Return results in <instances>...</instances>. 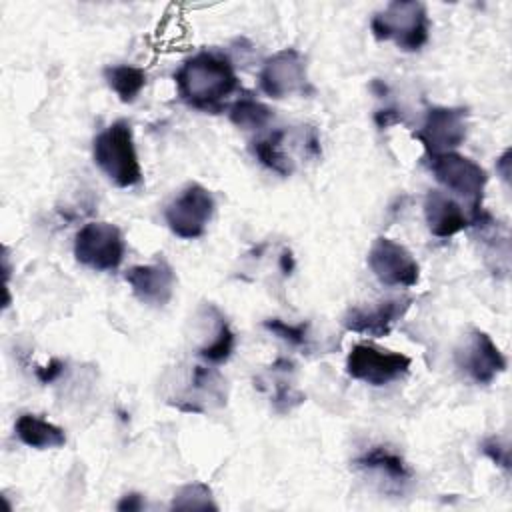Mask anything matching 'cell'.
I'll return each instance as SVG.
<instances>
[{
    "mask_svg": "<svg viewBox=\"0 0 512 512\" xmlns=\"http://www.w3.org/2000/svg\"><path fill=\"white\" fill-rule=\"evenodd\" d=\"M174 84L184 104L216 114L224 108L226 98L238 90V76L226 54L200 50L174 72Z\"/></svg>",
    "mask_w": 512,
    "mask_h": 512,
    "instance_id": "1",
    "label": "cell"
},
{
    "mask_svg": "<svg viewBox=\"0 0 512 512\" xmlns=\"http://www.w3.org/2000/svg\"><path fill=\"white\" fill-rule=\"evenodd\" d=\"M92 158L104 176L118 188H132L142 182L132 126L126 120L112 122L94 138Z\"/></svg>",
    "mask_w": 512,
    "mask_h": 512,
    "instance_id": "2",
    "label": "cell"
},
{
    "mask_svg": "<svg viewBox=\"0 0 512 512\" xmlns=\"http://www.w3.org/2000/svg\"><path fill=\"white\" fill-rule=\"evenodd\" d=\"M372 36L380 42H394L404 52H418L430 36L426 6L416 0H396L370 20Z\"/></svg>",
    "mask_w": 512,
    "mask_h": 512,
    "instance_id": "3",
    "label": "cell"
},
{
    "mask_svg": "<svg viewBox=\"0 0 512 512\" xmlns=\"http://www.w3.org/2000/svg\"><path fill=\"white\" fill-rule=\"evenodd\" d=\"M428 168L446 190L470 202L472 222V218L482 210V196L488 182L486 170L472 158L456 152L428 156Z\"/></svg>",
    "mask_w": 512,
    "mask_h": 512,
    "instance_id": "4",
    "label": "cell"
},
{
    "mask_svg": "<svg viewBox=\"0 0 512 512\" xmlns=\"http://www.w3.org/2000/svg\"><path fill=\"white\" fill-rule=\"evenodd\" d=\"M126 254V242L118 226L88 222L74 236V258L96 272L116 270Z\"/></svg>",
    "mask_w": 512,
    "mask_h": 512,
    "instance_id": "5",
    "label": "cell"
},
{
    "mask_svg": "<svg viewBox=\"0 0 512 512\" xmlns=\"http://www.w3.org/2000/svg\"><path fill=\"white\" fill-rule=\"evenodd\" d=\"M260 90L270 98H288V96H308L314 92L306 60L296 48H282L268 56L258 74Z\"/></svg>",
    "mask_w": 512,
    "mask_h": 512,
    "instance_id": "6",
    "label": "cell"
},
{
    "mask_svg": "<svg viewBox=\"0 0 512 512\" xmlns=\"http://www.w3.org/2000/svg\"><path fill=\"white\" fill-rule=\"evenodd\" d=\"M216 210L214 196L202 184H188L164 210V220L170 232L182 240L204 236L208 222Z\"/></svg>",
    "mask_w": 512,
    "mask_h": 512,
    "instance_id": "7",
    "label": "cell"
},
{
    "mask_svg": "<svg viewBox=\"0 0 512 512\" xmlns=\"http://www.w3.org/2000/svg\"><path fill=\"white\" fill-rule=\"evenodd\" d=\"M412 360L402 352L382 350L372 344H354L346 356V372L350 378L370 386H386L404 378Z\"/></svg>",
    "mask_w": 512,
    "mask_h": 512,
    "instance_id": "8",
    "label": "cell"
},
{
    "mask_svg": "<svg viewBox=\"0 0 512 512\" xmlns=\"http://www.w3.org/2000/svg\"><path fill=\"white\" fill-rule=\"evenodd\" d=\"M368 268L380 284L390 288H412L420 280V266L412 252L400 242L378 236L366 256Z\"/></svg>",
    "mask_w": 512,
    "mask_h": 512,
    "instance_id": "9",
    "label": "cell"
},
{
    "mask_svg": "<svg viewBox=\"0 0 512 512\" xmlns=\"http://www.w3.org/2000/svg\"><path fill=\"white\" fill-rule=\"evenodd\" d=\"M468 110L460 106H432L428 108L422 126L414 138L424 146L426 156L454 152L466 140Z\"/></svg>",
    "mask_w": 512,
    "mask_h": 512,
    "instance_id": "10",
    "label": "cell"
},
{
    "mask_svg": "<svg viewBox=\"0 0 512 512\" xmlns=\"http://www.w3.org/2000/svg\"><path fill=\"white\" fill-rule=\"evenodd\" d=\"M456 366L480 386L492 384L504 370L506 358L494 340L480 328H472L456 348Z\"/></svg>",
    "mask_w": 512,
    "mask_h": 512,
    "instance_id": "11",
    "label": "cell"
},
{
    "mask_svg": "<svg viewBox=\"0 0 512 512\" xmlns=\"http://www.w3.org/2000/svg\"><path fill=\"white\" fill-rule=\"evenodd\" d=\"M412 302V296H396L380 300L372 306H352L342 316V324L348 332L382 338L388 336L392 328L406 316Z\"/></svg>",
    "mask_w": 512,
    "mask_h": 512,
    "instance_id": "12",
    "label": "cell"
},
{
    "mask_svg": "<svg viewBox=\"0 0 512 512\" xmlns=\"http://www.w3.org/2000/svg\"><path fill=\"white\" fill-rule=\"evenodd\" d=\"M124 280L132 294L148 306H166L174 294L176 276L168 262L158 260L152 264H138L126 270Z\"/></svg>",
    "mask_w": 512,
    "mask_h": 512,
    "instance_id": "13",
    "label": "cell"
},
{
    "mask_svg": "<svg viewBox=\"0 0 512 512\" xmlns=\"http://www.w3.org/2000/svg\"><path fill=\"white\" fill-rule=\"evenodd\" d=\"M424 220L436 238H450L472 226L470 216L462 210V206L442 190H430L426 194Z\"/></svg>",
    "mask_w": 512,
    "mask_h": 512,
    "instance_id": "14",
    "label": "cell"
},
{
    "mask_svg": "<svg viewBox=\"0 0 512 512\" xmlns=\"http://www.w3.org/2000/svg\"><path fill=\"white\" fill-rule=\"evenodd\" d=\"M354 466L362 472H372L378 478H384L388 488L394 486L400 492L414 478V470L408 466V462L388 446H372L354 460Z\"/></svg>",
    "mask_w": 512,
    "mask_h": 512,
    "instance_id": "15",
    "label": "cell"
},
{
    "mask_svg": "<svg viewBox=\"0 0 512 512\" xmlns=\"http://www.w3.org/2000/svg\"><path fill=\"white\" fill-rule=\"evenodd\" d=\"M14 432L22 444L34 450H56L66 444L64 430L36 414H20Z\"/></svg>",
    "mask_w": 512,
    "mask_h": 512,
    "instance_id": "16",
    "label": "cell"
},
{
    "mask_svg": "<svg viewBox=\"0 0 512 512\" xmlns=\"http://www.w3.org/2000/svg\"><path fill=\"white\" fill-rule=\"evenodd\" d=\"M102 76L124 104H132L146 86V72L132 64H110L102 70Z\"/></svg>",
    "mask_w": 512,
    "mask_h": 512,
    "instance_id": "17",
    "label": "cell"
},
{
    "mask_svg": "<svg viewBox=\"0 0 512 512\" xmlns=\"http://www.w3.org/2000/svg\"><path fill=\"white\" fill-rule=\"evenodd\" d=\"M284 138H286V130H274L272 134L254 140L252 152L258 158V162L268 170L280 176H290L294 172V164L290 156H286L284 152Z\"/></svg>",
    "mask_w": 512,
    "mask_h": 512,
    "instance_id": "18",
    "label": "cell"
},
{
    "mask_svg": "<svg viewBox=\"0 0 512 512\" xmlns=\"http://www.w3.org/2000/svg\"><path fill=\"white\" fill-rule=\"evenodd\" d=\"M272 116V110L252 96H242L228 106L230 122L242 130H260L272 120Z\"/></svg>",
    "mask_w": 512,
    "mask_h": 512,
    "instance_id": "19",
    "label": "cell"
},
{
    "mask_svg": "<svg viewBox=\"0 0 512 512\" xmlns=\"http://www.w3.org/2000/svg\"><path fill=\"white\" fill-rule=\"evenodd\" d=\"M234 346H236V334L226 322V318L220 314L214 338L198 350V356L208 364H222L232 356Z\"/></svg>",
    "mask_w": 512,
    "mask_h": 512,
    "instance_id": "20",
    "label": "cell"
},
{
    "mask_svg": "<svg viewBox=\"0 0 512 512\" xmlns=\"http://www.w3.org/2000/svg\"><path fill=\"white\" fill-rule=\"evenodd\" d=\"M172 508L178 510H206V508H216L212 500V490L202 484V482H192L182 486L172 500Z\"/></svg>",
    "mask_w": 512,
    "mask_h": 512,
    "instance_id": "21",
    "label": "cell"
},
{
    "mask_svg": "<svg viewBox=\"0 0 512 512\" xmlns=\"http://www.w3.org/2000/svg\"><path fill=\"white\" fill-rule=\"evenodd\" d=\"M264 328L272 332L276 338L292 344V346H306L308 342V322H298V324H288L280 318H268L264 320Z\"/></svg>",
    "mask_w": 512,
    "mask_h": 512,
    "instance_id": "22",
    "label": "cell"
},
{
    "mask_svg": "<svg viewBox=\"0 0 512 512\" xmlns=\"http://www.w3.org/2000/svg\"><path fill=\"white\" fill-rule=\"evenodd\" d=\"M480 450L486 458H490L498 468H502L504 472L510 470V448L506 442H502L496 436H490L486 440H482Z\"/></svg>",
    "mask_w": 512,
    "mask_h": 512,
    "instance_id": "23",
    "label": "cell"
},
{
    "mask_svg": "<svg viewBox=\"0 0 512 512\" xmlns=\"http://www.w3.org/2000/svg\"><path fill=\"white\" fill-rule=\"evenodd\" d=\"M62 372H64V362L58 360V358H52L46 366H38V368H36V378H38L42 384H50V382H54L56 378H60Z\"/></svg>",
    "mask_w": 512,
    "mask_h": 512,
    "instance_id": "24",
    "label": "cell"
},
{
    "mask_svg": "<svg viewBox=\"0 0 512 512\" xmlns=\"http://www.w3.org/2000/svg\"><path fill=\"white\" fill-rule=\"evenodd\" d=\"M116 508L120 512H136V510H142L144 508V500L140 494L136 492H130V494H124L122 500L116 504Z\"/></svg>",
    "mask_w": 512,
    "mask_h": 512,
    "instance_id": "25",
    "label": "cell"
},
{
    "mask_svg": "<svg viewBox=\"0 0 512 512\" xmlns=\"http://www.w3.org/2000/svg\"><path fill=\"white\" fill-rule=\"evenodd\" d=\"M400 120H402V116H400L396 110H392V108L378 110V112L374 114V122H376L378 128H388V126H392V124H398Z\"/></svg>",
    "mask_w": 512,
    "mask_h": 512,
    "instance_id": "26",
    "label": "cell"
},
{
    "mask_svg": "<svg viewBox=\"0 0 512 512\" xmlns=\"http://www.w3.org/2000/svg\"><path fill=\"white\" fill-rule=\"evenodd\" d=\"M510 156H512V152H510V148H506L500 156H498V160H496V172L500 174V178L504 180V182H510Z\"/></svg>",
    "mask_w": 512,
    "mask_h": 512,
    "instance_id": "27",
    "label": "cell"
},
{
    "mask_svg": "<svg viewBox=\"0 0 512 512\" xmlns=\"http://www.w3.org/2000/svg\"><path fill=\"white\" fill-rule=\"evenodd\" d=\"M280 262H282V272H284V274H290V272H292V268H294L292 252H290V250H284V254H282Z\"/></svg>",
    "mask_w": 512,
    "mask_h": 512,
    "instance_id": "28",
    "label": "cell"
}]
</instances>
